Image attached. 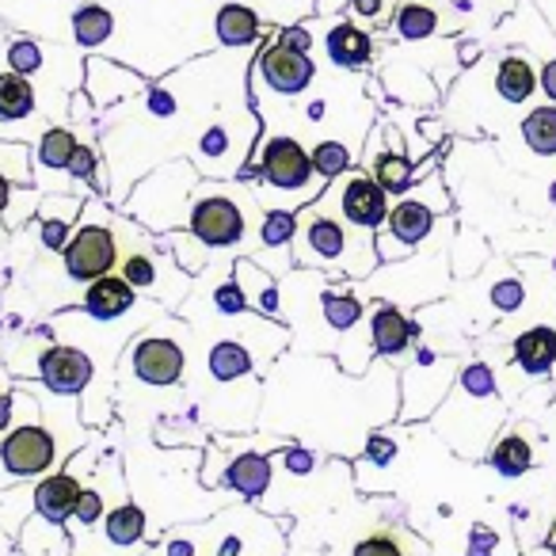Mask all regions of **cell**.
I'll return each mask as SVG.
<instances>
[{"mask_svg":"<svg viewBox=\"0 0 556 556\" xmlns=\"http://www.w3.org/2000/svg\"><path fill=\"white\" fill-rule=\"evenodd\" d=\"M248 172H260L263 184L275 187V191H287L302 202H317L325 191L328 179L317 172L313 153L302 141L287 138V134H275V138H263L260 153H252Z\"/></svg>","mask_w":556,"mask_h":556,"instance_id":"1","label":"cell"},{"mask_svg":"<svg viewBox=\"0 0 556 556\" xmlns=\"http://www.w3.org/2000/svg\"><path fill=\"white\" fill-rule=\"evenodd\" d=\"M355 252H358V240H351L343 217L325 214L320 202H309L305 210H298V232H294V260L298 263L358 275L363 267L351 260Z\"/></svg>","mask_w":556,"mask_h":556,"instance_id":"2","label":"cell"},{"mask_svg":"<svg viewBox=\"0 0 556 556\" xmlns=\"http://www.w3.org/2000/svg\"><path fill=\"white\" fill-rule=\"evenodd\" d=\"M187 229L206 248H229L244 240L248 214L225 187H210V191H202L194 199L191 214H187Z\"/></svg>","mask_w":556,"mask_h":556,"instance_id":"3","label":"cell"},{"mask_svg":"<svg viewBox=\"0 0 556 556\" xmlns=\"http://www.w3.org/2000/svg\"><path fill=\"white\" fill-rule=\"evenodd\" d=\"M255 130H244L237 123H210L199 134L191 149V164L199 172H210L214 179H232L240 176V156H248Z\"/></svg>","mask_w":556,"mask_h":556,"instance_id":"4","label":"cell"},{"mask_svg":"<svg viewBox=\"0 0 556 556\" xmlns=\"http://www.w3.org/2000/svg\"><path fill=\"white\" fill-rule=\"evenodd\" d=\"M336 184V206H340V217L348 225H358V229H381L389 217V191L370 176V172H343Z\"/></svg>","mask_w":556,"mask_h":556,"instance_id":"5","label":"cell"},{"mask_svg":"<svg viewBox=\"0 0 556 556\" xmlns=\"http://www.w3.org/2000/svg\"><path fill=\"white\" fill-rule=\"evenodd\" d=\"M62 260L70 278H77V282H96V278L111 275V267L118 260L115 232L108 225H80L70 244H65Z\"/></svg>","mask_w":556,"mask_h":556,"instance_id":"6","label":"cell"},{"mask_svg":"<svg viewBox=\"0 0 556 556\" xmlns=\"http://www.w3.org/2000/svg\"><path fill=\"white\" fill-rule=\"evenodd\" d=\"M255 70H260V77L267 80L278 96H302V92H309V85L317 80L313 58L302 54V50L282 47V42H270L260 54V62H255Z\"/></svg>","mask_w":556,"mask_h":556,"instance_id":"7","label":"cell"},{"mask_svg":"<svg viewBox=\"0 0 556 556\" xmlns=\"http://www.w3.org/2000/svg\"><path fill=\"white\" fill-rule=\"evenodd\" d=\"M0 462L16 477H35V472L54 465V434L39 424H24L0 442Z\"/></svg>","mask_w":556,"mask_h":556,"instance_id":"8","label":"cell"},{"mask_svg":"<svg viewBox=\"0 0 556 556\" xmlns=\"http://www.w3.org/2000/svg\"><path fill=\"white\" fill-rule=\"evenodd\" d=\"M134 378L146 381V386H176L184 378V348L176 340H138L130 351Z\"/></svg>","mask_w":556,"mask_h":556,"instance_id":"9","label":"cell"},{"mask_svg":"<svg viewBox=\"0 0 556 556\" xmlns=\"http://www.w3.org/2000/svg\"><path fill=\"white\" fill-rule=\"evenodd\" d=\"M39 378L47 381L54 393H80V389L92 381V358L77 348H50L39 358Z\"/></svg>","mask_w":556,"mask_h":556,"instance_id":"10","label":"cell"},{"mask_svg":"<svg viewBox=\"0 0 556 556\" xmlns=\"http://www.w3.org/2000/svg\"><path fill=\"white\" fill-rule=\"evenodd\" d=\"M431 225H434V214H431V206L427 202H419V199H401L393 210H389V217H386V237L378 240V244H393L396 240V248H412V244H419V240L431 232Z\"/></svg>","mask_w":556,"mask_h":556,"instance_id":"11","label":"cell"},{"mask_svg":"<svg viewBox=\"0 0 556 556\" xmlns=\"http://www.w3.org/2000/svg\"><path fill=\"white\" fill-rule=\"evenodd\" d=\"M134 287L123 275H103L96 282H88L85 290V313L96 320H118L134 309Z\"/></svg>","mask_w":556,"mask_h":556,"instance_id":"12","label":"cell"},{"mask_svg":"<svg viewBox=\"0 0 556 556\" xmlns=\"http://www.w3.org/2000/svg\"><path fill=\"white\" fill-rule=\"evenodd\" d=\"M35 111H39V92H35L31 77L12 73V70L0 73V123L4 126L24 123Z\"/></svg>","mask_w":556,"mask_h":556,"instance_id":"13","label":"cell"},{"mask_svg":"<svg viewBox=\"0 0 556 556\" xmlns=\"http://www.w3.org/2000/svg\"><path fill=\"white\" fill-rule=\"evenodd\" d=\"M328 58L340 70H363L374 58V39L355 24H336L328 31Z\"/></svg>","mask_w":556,"mask_h":556,"instance_id":"14","label":"cell"},{"mask_svg":"<svg viewBox=\"0 0 556 556\" xmlns=\"http://www.w3.org/2000/svg\"><path fill=\"white\" fill-rule=\"evenodd\" d=\"M77 500H80V484L70 472H54V477H47L35 488V507H39V515L50 518V522L70 518L73 510H77Z\"/></svg>","mask_w":556,"mask_h":556,"instance_id":"15","label":"cell"},{"mask_svg":"<svg viewBox=\"0 0 556 556\" xmlns=\"http://www.w3.org/2000/svg\"><path fill=\"white\" fill-rule=\"evenodd\" d=\"M214 31H217V39H222V47H252V42L260 39V16H255L248 4L229 0V4L217 9Z\"/></svg>","mask_w":556,"mask_h":556,"instance_id":"16","label":"cell"},{"mask_svg":"<svg viewBox=\"0 0 556 556\" xmlns=\"http://www.w3.org/2000/svg\"><path fill=\"white\" fill-rule=\"evenodd\" d=\"M515 358L526 374H545L556 363V332L553 328H530L515 340Z\"/></svg>","mask_w":556,"mask_h":556,"instance_id":"17","label":"cell"},{"mask_svg":"<svg viewBox=\"0 0 556 556\" xmlns=\"http://www.w3.org/2000/svg\"><path fill=\"white\" fill-rule=\"evenodd\" d=\"M77 134L70 130V126H50L47 134H42L39 141V172L42 176H70V161L73 153H77Z\"/></svg>","mask_w":556,"mask_h":556,"instance_id":"18","label":"cell"},{"mask_svg":"<svg viewBox=\"0 0 556 556\" xmlns=\"http://www.w3.org/2000/svg\"><path fill=\"white\" fill-rule=\"evenodd\" d=\"M370 336H374V348H378L381 355H401V351L412 343V325H408V317H404L401 309H393V305H381V309L374 313Z\"/></svg>","mask_w":556,"mask_h":556,"instance_id":"19","label":"cell"},{"mask_svg":"<svg viewBox=\"0 0 556 556\" xmlns=\"http://www.w3.org/2000/svg\"><path fill=\"white\" fill-rule=\"evenodd\" d=\"M111 31H115V16H111L103 4H80V9L73 12V39H77L80 47H88V50L103 47V42L111 39Z\"/></svg>","mask_w":556,"mask_h":556,"instance_id":"20","label":"cell"},{"mask_svg":"<svg viewBox=\"0 0 556 556\" xmlns=\"http://www.w3.org/2000/svg\"><path fill=\"white\" fill-rule=\"evenodd\" d=\"M225 480H229V488H237V492L260 495V492H267V484H270V462L263 454H244L229 465Z\"/></svg>","mask_w":556,"mask_h":556,"instance_id":"21","label":"cell"},{"mask_svg":"<svg viewBox=\"0 0 556 556\" xmlns=\"http://www.w3.org/2000/svg\"><path fill=\"white\" fill-rule=\"evenodd\" d=\"M495 88H500V96L507 103H522L533 96L538 77H533L530 62H522V58H507V62H500V73H495Z\"/></svg>","mask_w":556,"mask_h":556,"instance_id":"22","label":"cell"},{"mask_svg":"<svg viewBox=\"0 0 556 556\" xmlns=\"http://www.w3.org/2000/svg\"><path fill=\"white\" fill-rule=\"evenodd\" d=\"M210 374H214V381H240L244 374H252V355L237 340L214 343V351H210Z\"/></svg>","mask_w":556,"mask_h":556,"instance_id":"23","label":"cell"},{"mask_svg":"<svg viewBox=\"0 0 556 556\" xmlns=\"http://www.w3.org/2000/svg\"><path fill=\"white\" fill-rule=\"evenodd\" d=\"M118 275H123L134 290H156L161 287V263L153 260L149 248H134V252H126L123 263H118Z\"/></svg>","mask_w":556,"mask_h":556,"instance_id":"24","label":"cell"},{"mask_svg":"<svg viewBox=\"0 0 556 556\" xmlns=\"http://www.w3.org/2000/svg\"><path fill=\"white\" fill-rule=\"evenodd\" d=\"M370 176L386 187L389 194H408L412 187V161L401 153H381L370 161Z\"/></svg>","mask_w":556,"mask_h":556,"instance_id":"25","label":"cell"},{"mask_svg":"<svg viewBox=\"0 0 556 556\" xmlns=\"http://www.w3.org/2000/svg\"><path fill=\"white\" fill-rule=\"evenodd\" d=\"M522 138L533 153H556V108H538L526 115Z\"/></svg>","mask_w":556,"mask_h":556,"instance_id":"26","label":"cell"},{"mask_svg":"<svg viewBox=\"0 0 556 556\" xmlns=\"http://www.w3.org/2000/svg\"><path fill=\"white\" fill-rule=\"evenodd\" d=\"M434 27H439V16H434V9H427V4H404V9L396 12V35H401L404 42L431 39Z\"/></svg>","mask_w":556,"mask_h":556,"instance_id":"27","label":"cell"},{"mask_svg":"<svg viewBox=\"0 0 556 556\" xmlns=\"http://www.w3.org/2000/svg\"><path fill=\"white\" fill-rule=\"evenodd\" d=\"M85 70L92 73V77H103V85H100V80H96V85H88V92H92L100 103L126 100V96L138 92V88H130V85H118V77H126V73H118V70H123V65H115V62H100V58H96V62H88Z\"/></svg>","mask_w":556,"mask_h":556,"instance_id":"28","label":"cell"},{"mask_svg":"<svg viewBox=\"0 0 556 556\" xmlns=\"http://www.w3.org/2000/svg\"><path fill=\"white\" fill-rule=\"evenodd\" d=\"M141 533H146V515L134 503H123L108 515V541H115V545H134V541H141Z\"/></svg>","mask_w":556,"mask_h":556,"instance_id":"29","label":"cell"},{"mask_svg":"<svg viewBox=\"0 0 556 556\" xmlns=\"http://www.w3.org/2000/svg\"><path fill=\"white\" fill-rule=\"evenodd\" d=\"M530 462H533L530 442L518 439V434H507V439L492 450V465L503 472V477H522V472L530 469Z\"/></svg>","mask_w":556,"mask_h":556,"instance_id":"30","label":"cell"},{"mask_svg":"<svg viewBox=\"0 0 556 556\" xmlns=\"http://www.w3.org/2000/svg\"><path fill=\"white\" fill-rule=\"evenodd\" d=\"M9 70L12 73H24V77H35V73H42V62H47V54H42L39 39H27V35H16V39L9 42Z\"/></svg>","mask_w":556,"mask_h":556,"instance_id":"31","label":"cell"},{"mask_svg":"<svg viewBox=\"0 0 556 556\" xmlns=\"http://www.w3.org/2000/svg\"><path fill=\"white\" fill-rule=\"evenodd\" d=\"M294 232H298V210H270V214H263V229H260V237H263V244L267 248H282V244H290L294 240Z\"/></svg>","mask_w":556,"mask_h":556,"instance_id":"32","label":"cell"},{"mask_svg":"<svg viewBox=\"0 0 556 556\" xmlns=\"http://www.w3.org/2000/svg\"><path fill=\"white\" fill-rule=\"evenodd\" d=\"M309 153H313L317 172L328 179V184H332V179H340L343 172L351 168V153H348V146H340V141H320V146L309 149Z\"/></svg>","mask_w":556,"mask_h":556,"instance_id":"33","label":"cell"},{"mask_svg":"<svg viewBox=\"0 0 556 556\" xmlns=\"http://www.w3.org/2000/svg\"><path fill=\"white\" fill-rule=\"evenodd\" d=\"M325 320L336 328V332H343V328H351L358 317H363V302L351 294H325Z\"/></svg>","mask_w":556,"mask_h":556,"instance_id":"34","label":"cell"},{"mask_svg":"<svg viewBox=\"0 0 556 556\" xmlns=\"http://www.w3.org/2000/svg\"><path fill=\"white\" fill-rule=\"evenodd\" d=\"M0 172L12 179V184H31L35 172L27 161V149L20 141H0Z\"/></svg>","mask_w":556,"mask_h":556,"instance_id":"35","label":"cell"},{"mask_svg":"<svg viewBox=\"0 0 556 556\" xmlns=\"http://www.w3.org/2000/svg\"><path fill=\"white\" fill-rule=\"evenodd\" d=\"M96 168H100V153H96L92 146H77V153H73V161H70V179H77V184H96Z\"/></svg>","mask_w":556,"mask_h":556,"instance_id":"36","label":"cell"},{"mask_svg":"<svg viewBox=\"0 0 556 556\" xmlns=\"http://www.w3.org/2000/svg\"><path fill=\"white\" fill-rule=\"evenodd\" d=\"M214 305L225 313V317H240V313L248 309V298H244V287L240 282H225V287H217L214 294Z\"/></svg>","mask_w":556,"mask_h":556,"instance_id":"37","label":"cell"},{"mask_svg":"<svg viewBox=\"0 0 556 556\" xmlns=\"http://www.w3.org/2000/svg\"><path fill=\"white\" fill-rule=\"evenodd\" d=\"M355 556H404V548L396 545V538H389V533H374V538L358 541Z\"/></svg>","mask_w":556,"mask_h":556,"instance_id":"38","label":"cell"},{"mask_svg":"<svg viewBox=\"0 0 556 556\" xmlns=\"http://www.w3.org/2000/svg\"><path fill=\"white\" fill-rule=\"evenodd\" d=\"M100 507H103V495L96 492V488H88V492H80V500H77V510H73V518H77V522H85V526H92L96 518H100Z\"/></svg>","mask_w":556,"mask_h":556,"instance_id":"39","label":"cell"},{"mask_svg":"<svg viewBox=\"0 0 556 556\" xmlns=\"http://www.w3.org/2000/svg\"><path fill=\"white\" fill-rule=\"evenodd\" d=\"M462 386L469 389L472 396H488L492 393V370H488V366H469L465 378H462Z\"/></svg>","mask_w":556,"mask_h":556,"instance_id":"40","label":"cell"},{"mask_svg":"<svg viewBox=\"0 0 556 556\" xmlns=\"http://www.w3.org/2000/svg\"><path fill=\"white\" fill-rule=\"evenodd\" d=\"M282 47H290V50H302V54H309V47H313V31L305 24H294V27H287L282 31Z\"/></svg>","mask_w":556,"mask_h":556,"instance_id":"41","label":"cell"},{"mask_svg":"<svg viewBox=\"0 0 556 556\" xmlns=\"http://www.w3.org/2000/svg\"><path fill=\"white\" fill-rule=\"evenodd\" d=\"M492 302L500 305V309H518V305H522V287H518V282H500V287L492 290Z\"/></svg>","mask_w":556,"mask_h":556,"instance_id":"42","label":"cell"},{"mask_svg":"<svg viewBox=\"0 0 556 556\" xmlns=\"http://www.w3.org/2000/svg\"><path fill=\"white\" fill-rule=\"evenodd\" d=\"M381 4H386V0H351V12H355V16H363V20H378Z\"/></svg>","mask_w":556,"mask_h":556,"instance_id":"43","label":"cell"},{"mask_svg":"<svg viewBox=\"0 0 556 556\" xmlns=\"http://www.w3.org/2000/svg\"><path fill=\"white\" fill-rule=\"evenodd\" d=\"M12 191H16V184H12V179L4 176V172H0V222H4V214H9Z\"/></svg>","mask_w":556,"mask_h":556,"instance_id":"44","label":"cell"},{"mask_svg":"<svg viewBox=\"0 0 556 556\" xmlns=\"http://www.w3.org/2000/svg\"><path fill=\"white\" fill-rule=\"evenodd\" d=\"M541 85H545L548 100H556V62H548L545 70H541Z\"/></svg>","mask_w":556,"mask_h":556,"instance_id":"45","label":"cell"},{"mask_svg":"<svg viewBox=\"0 0 556 556\" xmlns=\"http://www.w3.org/2000/svg\"><path fill=\"white\" fill-rule=\"evenodd\" d=\"M12 408H16V401L9 393H0V431L12 424Z\"/></svg>","mask_w":556,"mask_h":556,"instance_id":"46","label":"cell"},{"mask_svg":"<svg viewBox=\"0 0 556 556\" xmlns=\"http://www.w3.org/2000/svg\"><path fill=\"white\" fill-rule=\"evenodd\" d=\"M548 548H553V556H556V538H553V545H548Z\"/></svg>","mask_w":556,"mask_h":556,"instance_id":"47","label":"cell"},{"mask_svg":"<svg viewBox=\"0 0 556 556\" xmlns=\"http://www.w3.org/2000/svg\"><path fill=\"white\" fill-rule=\"evenodd\" d=\"M553 202H556V184H553Z\"/></svg>","mask_w":556,"mask_h":556,"instance_id":"48","label":"cell"}]
</instances>
